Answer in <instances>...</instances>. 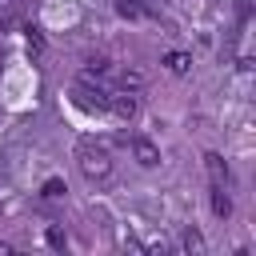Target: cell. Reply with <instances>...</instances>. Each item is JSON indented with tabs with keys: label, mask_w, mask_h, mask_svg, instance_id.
<instances>
[{
	"label": "cell",
	"mask_w": 256,
	"mask_h": 256,
	"mask_svg": "<svg viewBox=\"0 0 256 256\" xmlns=\"http://www.w3.org/2000/svg\"><path fill=\"white\" fill-rule=\"evenodd\" d=\"M80 172L88 180H104L112 172V156L104 148H80Z\"/></svg>",
	"instance_id": "1"
},
{
	"label": "cell",
	"mask_w": 256,
	"mask_h": 256,
	"mask_svg": "<svg viewBox=\"0 0 256 256\" xmlns=\"http://www.w3.org/2000/svg\"><path fill=\"white\" fill-rule=\"evenodd\" d=\"M204 168H208V180L212 184H228V164L220 152H204Z\"/></svg>",
	"instance_id": "5"
},
{
	"label": "cell",
	"mask_w": 256,
	"mask_h": 256,
	"mask_svg": "<svg viewBox=\"0 0 256 256\" xmlns=\"http://www.w3.org/2000/svg\"><path fill=\"white\" fill-rule=\"evenodd\" d=\"M132 152H136V160H140L144 168H156V164H160V148H156L152 140H144V136L132 140Z\"/></svg>",
	"instance_id": "3"
},
{
	"label": "cell",
	"mask_w": 256,
	"mask_h": 256,
	"mask_svg": "<svg viewBox=\"0 0 256 256\" xmlns=\"http://www.w3.org/2000/svg\"><path fill=\"white\" fill-rule=\"evenodd\" d=\"M164 64H168V72L184 76V72L192 68V56H188V52H180V48H172V52H164Z\"/></svg>",
	"instance_id": "6"
},
{
	"label": "cell",
	"mask_w": 256,
	"mask_h": 256,
	"mask_svg": "<svg viewBox=\"0 0 256 256\" xmlns=\"http://www.w3.org/2000/svg\"><path fill=\"white\" fill-rule=\"evenodd\" d=\"M120 84L124 88H144V72H120Z\"/></svg>",
	"instance_id": "13"
},
{
	"label": "cell",
	"mask_w": 256,
	"mask_h": 256,
	"mask_svg": "<svg viewBox=\"0 0 256 256\" xmlns=\"http://www.w3.org/2000/svg\"><path fill=\"white\" fill-rule=\"evenodd\" d=\"M116 4V12L124 16V20H136V16H144V0H112Z\"/></svg>",
	"instance_id": "9"
},
{
	"label": "cell",
	"mask_w": 256,
	"mask_h": 256,
	"mask_svg": "<svg viewBox=\"0 0 256 256\" xmlns=\"http://www.w3.org/2000/svg\"><path fill=\"white\" fill-rule=\"evenodd\" d=\"M12 20H16V16H0V32H4V28H12Z\"/></svg>",
	"instance_id": "14"
},
{
	"label": "cell",
	"mask_w": 256,
	"mask_h": 256,
	"mask_svg": "<svg viewBox=\"0 0 256 256\" xmlns=\"http://www.w3.org/2000/svg\"><path fill=\"white\" fill-rule=\"evenodd\" d=\"M180 248L196 256V252H204V236H200L196 228H184V236H180Z\"/></svg>",
	"instance_id": "8"
},
{
	"label": "cell",
	"mask_w": 256,
	"mask_h": 256,
	"mask_svg": "<svg viewBox=\"0 0 256 256\" xmlns=\"http://www.w3.org/2000/svg\"><path fill=\"white\" fill-rule=\"evenodd\" d=\"M64 192H68V184H64L60 176H52V180H44V196H48V200H56V196H64Z\"/></svg>",
	"instance_id": "10"
},
{
	"label": "cell",
	"mask_w": 256,
	"mask_h": 256,
	"mask_svg": "<svg viewBox=\"0 0 256 256\" xmlns=\"http://www.w3.org/2000/svg\"><path fill=\"white\" fill-rule=\"evenodd\" d=\"M108 108H112L120 120H132L140 104H136V96H132V92H120V96H108Z\"/></svg>",
	"instance_id": "4"
},
{
	"label": "cell",
	"mask_w": 256,
	"mask_h": 256,
	"mask_svg": "<svg viewBox=\"0 0 256 256\" xmlns=\"http://www.w3.org/2000/svg\"><path fill=\"white\" fill-rule=\"evenodd\" d=\"M28 52H32V56H40V52H44V36H40L36 28H28Z\"/></svg>",
	"instance_id": "12"
},
{
	"label": "cell",
	"mask_w": 256,
	"mask_h": 256,
	"mask_svg": "<svg viewBox=\"0 0 256 256\" xmlns=\"http://www.w3.org/2000/svg\"><path fill=\"white\" fill-rule=\"evenodd\" d=\"M212 212H216L220 220H228V216H232V200H228L224 184H212Z\"/></svg>",
	"instance_id": "7"
},
{
	"label": "cell",
	"mask_w": 256,
	"mask_h": 256,
	"mask_svg": "<svg viewBox=\"0 0 256 256\" xmlns=\"http://www.w3.org/2000/svg\"><path fill=\"white\" fill-rule=\"evenodd\" d=\"M44 240H48V248H56V252H64V248H68V236H64L60 228H48V232H44Z\"/></svg>",
	"instance_id": "11"
},
{
	"label": "cell",
	"mask_w": 256,
	"mask_h": 256,
	"mask_svg": "<svg viewBox=\"0 0 256 256\" xmlns=\"http://www.w3.org/2000/svg\"><path fill=\"white\" fill-rule=\"evenodd\" d=\"M72 100H76L80 108H88V112H104V108H108V92H104L100 84L92 88L88 80H80V84L72 88Z\"/></svg>",
	"instance_id": "2"
}]
</instances>
